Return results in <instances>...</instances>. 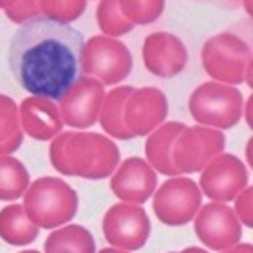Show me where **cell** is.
<instances>
[{"label": "cell", "instance_id": "836d02e7", "mask_svg": "<svg viewBox=\"0 0 253 253\" xmlns=\"http://www.w3.org/2000/svg\"><path fill=\"white\" fill-rule=\"evenodd\" d=\"M243 6H245V12L251 16V0H243Z\"/></svg>", "mask_w": 253, "mask_h": 253}, {"label": "cell", "instance_id": "4fadbf2b", "mask_svg": "<svg viewBox=\"0 0 253 253\" xmlns=\"http://www.w3.org/2000/svg\"><path fill=\"white\" fill-rule=\"evenodd\" d=\"M168 116V99L158 87H140L132 89L126 99L124 124L132 138L148 136Z\"/></svg>", "mask_w": 253, "mask_h": 253}, {"label": "cell", "instance_id": "9c48e42d", "mask_svg": "<svg viewBox=\"0 0 253 253\" xmlns=\"http://www.w3.org/2000/svg\"><path fill=\"white\" fill-rule=\"evenodd\" d=\"M103 237L112 247L122 251H136L150 237V219L140 205L118 203L110 207L101 223Z\"/></svg>", "mask_w": 253, "mask_h": 253}, {"label": "cell", "instance_id": "d4e9b609", "mask_svg": "<svg viewBox=\"0 0 253 253\" xmlns=\"http://www.w3.org/2000/svg\"><path fill=\"white\" fill-rule=\"evenodd\" d=\"M87 0H39L41 16H45L55 23L71 25L85 12Z\"/></svg>", "mask_w": 253, "mask_h": 253}, {"label": "cell", "instance_id": "4316f807", "mask_svg": "<svg viewBox=\"0 0 253 253\" xmlns=\"http://www.w3.org/2000/svg\"><path fill=\"white\" fill-rule=\"evenodd\" d=\"M235 201V215L239 223L247 225L249 229L253 227V213H251V203H253V186H245L243 191L233 199Z\"/></svg>", "mask_w": 253, "mask_h": 253}, {"label": "cell", "instance_id": "83f0119b", "mask_svg": "<svg viewBox=\"0 0 253 253\" xmlns=\"http://www.w3.org/2000/svg\"><path fill=\"white\" fill-rule=\"evenodd\" d=\"M221 253H253V245L251 243H237V245L229 247V249H225Z\"/></svg>", "mask_w": 253, "mask_h": 253}, {"label": "cell", "instance_id": "7a4b0ae2", "mask_svg": "<svg viewBox=\"0 0 253 253\" xmlns=\"http://www.w3.org/2000/svg\"><path fill=\"white\" fill-rule=\"evenodd\" d=\"M49 158L65 176L101 180L118 168L120 150L114 140L97 132H61L51 142Z\"/></svg>", "mask_w": 253, "mask_h": 253}, {"label": "cell", "instance_id": "30bf717a", "mask_svg": "<svg viewBox=\"0 0 253 253\" xmlns=\"http://www.w3.org/2000/svg\"><path fill=\"white\" fill-rule=\"evenodd\" d=\"M103 87L105 85H101L93 77H87V75L79 77L67 89V93L59 99L57 108L63 124L77 130L91 128L93 124H97L99 110L105 97Z\"/></svg>", "mask_w": 253, "mask_h": 253}, {"label": "cell", "instance_id": "44dd1931", "mask_svg": "<svg viewBox=\"0 0 253 253\" xmlns=\"http://www.w3.org/2000/svg\"><path fill=\"white\" fill-rule=\"evenodd\" d=\"M23 144V128L18 122V105L12 97L0 93V156H10Z\"/></svg>", "mask_w": 253, "mask_h": 253}, {"label": "cell", "instance_id": "2e32d148", "mask_svg": "<svg viewBox=\"0 0 253 253\" xmlns=\"http://www.w3.org/2000/svg\"><path fill=\"white\" fill-rule=\"evenodd\" d=\"M18 122H20V128H23V134L39 142L53 140L55 136L61 134L63 126H65L55 101L47 97H37V95L25 97L20 101Z\"/></svg>", "mask_w": 253, "mask_h": 253}, {"label": "cell", "instance_id": "8992f818", "mask_svg": "<svg viewBox=\"0 0 253 253\" xmlns=\"http://www.w3.org/2000/svg\"><path fill=\"white\" fill-rule=\"evenodd\" d=\"M132 53L122 41L95 35L81 49V73L101 85H118L132 73Z\"/></svg>", "mask_w": 253, "mask_h": 253}, {"label": "cell", "instance_id": "f1b7e54d", "mask_svg": "<svg viewBox=\"0 0 253 253\" xmlns=\"http://www.w3.org/2000/svg\"><path fill=\"white\" fill-rule=\"evenodd\" d=\"M251 105H253V97L249 95L247 103L243 105V112H245V120H247V124H249V128H251V126H253V118H251Z\"/></svg>", "mask_w": 253, "mask_h": 253}, {"label": "cell", "instance_id": "5bb4252c", "mask_svg": "<svg viewBox=\"0 0 253 253\" xmlns=\"http://www.w3.org/2000/svg\"><path fill=\"white\" fill-rule=\"evenodd\" d=\"M158 186L154 168L144 158H126L118 164L112 174L110 188L112 193L128 205L146 203Z\"/></svg>", "mask_w": 253, "mask_h": 253}, {"label": "cell", "instance_id": "f546056e", "mask_svg": "<svg viewBox=\"0 0 253 253\" xmlns=\"http://www.w3.org/2000/svg\"><path fill=\"white\" fill-rule=\"evenodd\" d=\"M180 253H209L207 249H201V247H186L184 251H180Z\"/></svg>", "mask_w": 253, "mask_h": 253}, {"label": "cell", "instance_id": "603a6c76", "mask_svg": "<svg viewBox=\"0 0 253 253\" xmlns=\"http://www.w3.org/2000/svg\"><path fill=\"white\" fill-rule=\"evenodd\" d=\"M95 16H97V25L105 37L118 39L122 35H128L134 29V25L122 14L118 0H101Z\"/></svg>", "mask_w": 253, "mask_h": 253}, {"label": "cell", "instance_id": "1f68e13d", "mask_svg": "<svg viewBox=\"0 0 253 253\" xmlns=\"http://www.w3.org/2000/svg\"><path fill=\"white\" fill-rule=\"evenodd\" d=\"M14 2H16V0H0V8H4V10H6V8H10Z\"/></svg>", "mask_w": 253, "mask_h": 253}, {"label": "cell", "instance_id": "ac0fdd59", "mask_svg": "<svg viewBox=\"0 0 253 253\" xmlns=\"http://www.w3.org/2000/svg\"><path fill=\"white\" fill-rule=\"evenodd\" d=\"M134 87L130 85H120L112 91L105 93L101 110H99V126L103 128V132L116 138V140H132V134L128 132L124 124V108H126V99L132 93Z\"/></svg>", "mask_w": 253, "mask_h": 253}, {"label": "cell", "instance_id": "484cf974", "mask_svg": "<svg viewBox=\"0 0 253 253\" xmlns=\"http://www.w3.org/2000/svg\"><path fill=\"white\" fill-rule=\"evenodd\" d=\"M4 12L16 25H25V23H29V20L41 16L39 0H16V2L10 8H6Z\"/></svg>", "mask_w": 253, "mask_h": 253}, {"label": "cell", "instance_id": "6da1fadb", "mask_svg": "<svg viewBox=\"0 0 253 253\" xmlns=\"http://www.w3.org/2000/svg\"><path fill=\"white\" fill-rule=\"evenodd\" d=\"M83 43V35L71 25L33 18L10 39V73L31 95L59 101L81 77Z\"/></svg>", "mask_w": 253, "mask_h": 253}, {"label": "cell", "instance_id": "ffe728a7", "mask_svg": "<svg viewBox=\"0 0 253 253\" xmlns=\"http://www.w3.org/2000/svg\"><path fill=\"white\" fill-rule=\"evenodd\" d=\"M45 253H95V239L85 227L65 225L45 239Z\"/></svg>", "mask_w": 253, "mask_h": 253}, {"label": "cell", "instance_id": "d6a6232c", "mask_svg": "<svg viewBox=\"0 0 253 253\" xmlns=\"http://www.w3.org/2000/svg\"><path fill=\"white\" fill-rule=\"evenodd\" d=\"M99 253H128V251H122V249H116V247H105Z\"/></svg>", "mask_w": 253, "mask_h": 253}, {"label": "cell", "instance_id": "3957f363", "mask_svg": "<svg viewBox=\"0 0 253 253\" xmlns=\"http://www.w3.org/2000/svg\"><path fill=\"white\" fill-rule=\"evenodd\" d=\"M79 197L75 188L55 176L37 178L25 191L23 209L39 229H59L77 215Z\"/></svg>", "mask_w": 253, "mask_h": 253}, {"label": "cell", "instance_id": "9a60e30c", "mask_svg": "<svg viewBox=\"0 0 253 253\" xmlns=\"http://www.w3.org/2000/svg\"><path fill=\"white\" fill-rule=\"evenodd\" d=\"M142 59L152 75L170 79L184 71L188 51L176 35L160 31L146 37L142 45Z\"/></svg>", "mask_w": 253, "mask_h": 253}, {"label": "cell", "instance_id": "277c9868", "mask_svg": "<svg viewBox=\"0 0 253 253\" xmlns=\"http://www.w3.org/2000/svg\"><path fill=\"white\" fill-rule=\"evenodd\" d=\"M188 112L199 126L229 130L243 116V95L237 87L217 81H207L191 93Z\"/></svg>", "mask_w": 253, "mask_h": 253}, {"label": "cell", "instance_id": "8fae6325", "mask_svg": "<svg viewBox=\"0 0 253 253\" xmlns=\"http://www.w3.org/2000/svg\"><path fill=\"white\" fill-rule=\"evenodd\" d=\"M247 168L233 154H219L201 172L199 188L211 203H231L247 186Z\"/></svg>", "mask_w": 253, "mask_h": 253}, {"label": "cell", "instance_id": "cb8c5ba5", "mask_svg": "<svg viewBox=\"0 0 253 253\" xmlns=\"http://www.w3.org/2000/svg\"><path fill=\"white\" fill-rule=\"evenodd\" d=\"M166 0H118L122 14L136 27L150 25L160 18Z\"/></svg>", "mask_w": 253, "mask_h": 253}, {"label": "cell", "instance_id": "7402d4cb", "mask_svg": "<svg viewBox=\"0 0 253 253\" xmlns=\"http://www.w3.org/2000/svg\"><path fill=\"white\" fill-rule=\"evenodd\" d=\"M31 184L27 166L18 158L0 156V201H16Z\"/></svg>", "mask_w": 253, "mask_h": 253}, {"label": "cell", "instance_id": "e575fe53", "mask_svg": "<svg viewBox=\"0 0 253 253\" xmlns=\"http://www.w3.org/2000/svg\"><path fill=\"white\" fill-rule=\"evenodd\" d=\"M20 253H39V251H35V249H29V251H20Z\"/></svg>", "mask_w": 253, "mask_h": 253}, {"label": "cell", "instance_id": "4dcf8cb0", "mask_svg": "<svg viewBox=\"0 0 253 253\" xmlns=\"http://www.w3.org/2000/svg\"><path fill=\"white\" fill-rule=\"evenodd\" d=\"M251 138H249V142H247V146H245V158H247V162H249V166H251Z\"/></svg>", "mask_w": 253, "mask_h": 253}, {"label": "cell", "instance_id": "5b68a950", "mask_svg": "<svg viewBox=\"0 0 253 253\" xmlns=\"http://www.w3.org/2000/svg\"><path fill=\"white\" fill-rule=\"evenodd\" d=\"M201 59L211 79L235 87L245 83V71L251 65V47L233 33H219L205 43Z\"/></svg>", "mask_w": 253, "mask_h": 253}, {"label": "cell", "instance_id": "7c38bea8", "mask_svg": "<svg viewBox=\"0 0 253 253\" xmlns=\"http://www.w3.org/2000/svg\"><path fill=\"white\" fill-rule=\"evenodd\" d=\"M195 233L201 243L213 251H225L241 239V223L235 211L223 203L201 205L195 215Z\"/></svg>", "mask_w": 253, "mask_h": 253}, {"label": "cell", "instance_id": "ba28073f", "mask_svg": "<svg viewBox=\"0 0 253 253\" xmlns=\"http://www.w3.org/2000/svg\"><path fill=\"white\" fill-rule=\"evenodd\" d=\"M225 136L221 130L207 128V126H191L184 128L172 148V162L178 174L203 172V168L223 154Z\"/></svg>", "mask_w": 253, "mask_h": 253}, {"label": "cell", "instance_id": "52a82bcc", "mask_svg": "<svg viewBox=\"0 0 253 253\" xmlns=\"http://www.w3.org/2000/svg\"><path fill=\"white\" fill-rule=\"evenodd\" d=\"M154 215L168 227H180L195 219L203 205V193L193 178L172 176L154 191Z\"/></svg>", "mask_w": 253, "mask_h": 253}, {"label": "cell", "instance_id": "d6986e66", "mask_svg": "<svg viewBox=\"0 0 253 253\" xmlns=\"http://www.w3.org/2000/svg\"><path fill=\"white\" fill-rule=\"evenodd\" d=\"M39 237V227L27 217L23 205H6L0 211V239L23 247Z\"/></svg>", "mask_w": 253, "mask_h": 253}, {"label": "cell", "instance_id": "e0dca14e", "mask_svg": "<svg viewBox=\"0 0 253 253\" xmlns=\"http://www.w3.org/2000/svg\"><path fill=\"white\" fill-rule=\"evenodd\" d=\"M186 128L180 122H164L154 132L148 134L146 140V162H148L154 172L166 174V176H178V170L172 162V148L178 134Z\"/></svg>", "mask_w": 253, "mask_h": 253}]
</instances>
